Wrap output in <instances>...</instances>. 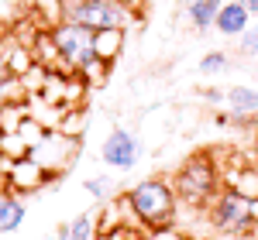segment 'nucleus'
Wrapping results in <instances>:
<instances>
[{"label": "nucleus", "instance_id": "f257e3e1", "mask_svg": "<svg viewBox=\"0 0 258 240\" xmlns=\"http://www.w3.org/2000/svg\"><path fill=\"white\" fill-rule=\"evenodd\" d=\"M117 206H120V216L131 223H138L141 230H152V233H165L179 216V192L172 179H141L135 182L127 192L117 196Z\"/></svg>", "mask_w": 258, "mask_h": 240}, {"label": "nucleus", "instance_id": "f03ea898", "mask_svg": "<svg viewBox=\"0 0 258 240\" xmlns=\"http://www.w3.org/2000/svg\"><path fill=\"white\" fill-rule=\"evenodd\" d=\"M172 185H176L182 206H189L193 213H207V206L224 189V175L214 161V151H193L172 172Z\"/></svg>", "mask_w": 258, "mask_h": 240}, {"label": "nucleus", "instance_id": "7ed1b4c3", "mask_svg": "<svg viewBox=\"0 0 258 240\" xmlns=\"http://www.w3.org/2000/svg\"><path fill=\"white\" fill-rule=\"evenodd\" d=\"M207 223L214 226L217 237L251 240L258 233V199H248V196L224 185L217 199L207 206Z\"/></svg>", "mask_w": 258, "mask_h": 240}, {"label": "nucleus", "instance_id": "20e7f679", "mask_svg": "<svg viewBox=\"0 0 258 240\" xmlns=\"http://www.w3.org/2000/svg\"><path fill=\"white\" fill-rule=\"evenodd\" d=\"M66 21L83 24L90 31H107V28L127 31L138 21V14L120 0H66Z\"/></svg>", "mask_w": 258, "mask_h": 240}, {"label": "nucleus", "instance_id": "39448f33", "mask_svg": "<svg viewBox=\"0 0 258 240\" xmlns=\"http://www.w3.org/2000/svg\"><path fill=\"white\" fill-rule=\"evenodd\" d=\"M52 38L59 45V59L66 76H80L83 69L97 59V31H90L83 24L62 21V24L52 28Z\"/></svg>", "mask_w": 258, "mask_h": 240}, {"label": "nucleus", "instance_id": "423d86ee", "mask_svg": "<svg viewBox=\"0 0 258 240\" xmlns=\"http://www.w3.org/2000/svg\"><path fill=\"white\" fill-rule=\"evenodd\" d=\"M100 161L114 172H131L141 161V141L127 127H114L100 144Z\"/></svg>", "mask_w": 258, "mask_h": 240}, {"label": "nucleus", "instance_id": "0eeeda50", "mask_svg": "<svg viewBox=\"0 0 258 240\" xmlns=\"http://www.w3.org/2000/svg\"><path fill=\"white\" fill-rule=\"evenodd\" d=\"M76 151H80V141L76 138H66V134H59V131H52V134L41 141V144H35L28 155L38 161V165H45V168L59 179V175L69 172V165L76 161Z\"/></svg>", "mask_w": 258, "mask_h": 240}, {"label": "nucleus", "instance_id": "6e6552de", "mask_svg": "<svg viewBox=\"0 0 258 240\" xmlns=\"http://www.w3.org/2000/svg\"><path fill=\"white\" fill-rule=\"evenodd\" d=\"M48 182H55V175L38 165V161L31 158V155H24V158H7V189L11 192H18V196H31V192H38L45 189Z\"/></svg>", "mask_w": 258, "mask_h": 240}, {"label": "nucleus", "instance_id": "1a4fd4ad", "mask_svg": "<svg viewBox=\"0 0 258 240\" xmlns=\"http://www.w3.org/2000/svg\"><path fill=\"white\" fill-rule=\"evenodd\" d=\"M224 106H227L231 120L238 127H244V131L258 124V89L255 86H231L227 96H224Z\"/></svg>", "mask_w": 258, "mask_h": 240}, {"label": "nucleus", "instance_id": "9d476101", "mask_svg": "<svg viewBox=\"0 0 258 240\" xmlns=\"http://www.w3.org/2000/svg\"><path fill=\"white\" fill-rule=\"evenodd\" d=\"M248 28H251V14H248V7H244L241 0H224L214 31L224 35V38H241Z\"/></svg>", "mask_w": 258, "mask_h": 240}, {"label": "nucleus", "instance_id": "9b49d317", "mask_svg": "<svg viewBox=\"0 0 258 240\" xmlns=\"http://www.w3.org/2000/svg\"><path fill=\"white\" fill-rule=\"evenodd\" d=\"M55 240H100V213L97 209H86L80 216H73L69 223L59 226V237Z\"/></svg>", "mask_w": 258, "mask_h": 240}, {"label": "nucleus", "instance_id": "f8f14e48", "mask_svg": "<svg viewBox=\"0 0 258 240\" xmlns=\"http://www.w3.org/2000/svg\"><path fill=\"white\" fill-rule=\"evenodd\" d=\"M220 7H224V0H182V18L197 31H210L217 24Z\"/></svg>", "mask_w": 258, "mask_h": 240}, {"label": "nucleus", "instance_id": "ddd939ff", "mask_svg": "<svg viewBox=\"0 0 258 240\" xmlns=\"http://www.w3.org/2000/svg\"><path fill=\"white\" fill-rule=\"evenodd\" d=\"M24 216H28L24 199H21L18 192H11V189H0V233H14V230H21Z\"/></svg>", "mask_w": 258, "mask_h": 240}, {"label": "nucleus", "instance_id": "4468645a", "mask_svg": "<svg viewBox=\"0 0 258 240\" xmlns=\"http://www.w3.org/2000/svg\"><path fill=\"white\" fill-rule=\"evenodd\" d=\"M227 189H234L241 196H248V199H258V165H241V168H231L227 175Z\"/></svg>", "mask_w": 258, "mask_h": 240}, {"label": "nucleus", "instance_id": "2eb2a0df", "mask_svg": "<svg viewBox=\"0 0 258 240\" xmlns=\"http://www.w3.org/2000/svg\"><path fill=\"white\" fill-rule=\"evenodd\" d=\"M7 103H28V86L21 76H14L4 62H0V110Z\"/></svg>", "mask_w": 258, "mask_h": 240}, {"label": "nucleus", "instance_id": "dca6fc26", "mask_svg": "<svg viewBox=\"0 0 258 240\" xmlns=\"http://www.w3.org/2000/svg\"><path fill=\"white\" fill-rule=\"evenodd\" d=\"M124 35H127V31H120V28L97 31V59L114 65V62L120 59V52H124Z\"/></svg>", "mask_w": 258, "mask_h": 240}, {"label": "nucleus", "instance_id": "f3484780", "mask_svg": "<svg viewBox=\"0 0 258 240\" xmlns=\"http://www.w3.org/2000/svg\"><path fill=\"white\" fill-rule=\"evenodd\" d=\"M35 7V18L41 21V28H55L66 21V0H28Z\"/></svg>", "mask_w": 258, "mask_h": 240}, {"label": "nucleus", "instance_id": "a211bd4d", "mask_svg": "<svg viewBox=\"0 0 258 240\" xmlns=\"http://www.w3.org/2000/svg\"><path fill=\"white\" fill-rule=\"evenodd\" d=\"M83 120H86V110L83 106H66V113H62V120H59V134H66V138H76L80 141L83 138Z\"/></svg>", "mask_w": 258, "mask_h": 240}, {"label": "nucleus", "instance_id": "6ab92c4d", "mask_svg": "<svg viewBox=\"0 0 258 240\" xmlns=\"http://www.w3.org/2000/svg\"><path fill=\"white\" fill-rule=\"evenodd\" d=\"M231 69V55L227 52H207L200 59V72L203 76H217V72H227Z\"/></svg>", "mask_w": 258, "mask_h": 240}, {"label": "nucleus", "instance_id": "aec40b11", "mask_svg": "<svg viewBox=\"0 0 258 240\" xmlns=\"http://www.w3.org/2000/svg\"><path fill=\"white\" fill-rule=\"evenodd\" d=\"M80 76L86 79V86H90V89H97V86H103V82H107V76H110V62L93 59V62H90V65L80 72Z\"/></svg>", "mask_w": 258, "mask_h": 240}, {"label": "nucleus", "instance_id": "412c9836", "mask_svg": "<svg viewBox=\"0 0 258 240\" xmlns=\"http://www.w3.org/2000/svg\"><path fill=\"white\" fill-rule=\"evenodd\" d=\"M83 189H86L93 199H107V196H114V185H110V179H107V175L86 179V182H83Z\"/></svg>", "mask_w": 258, "mask_h": 240}, {"label": "nucleus", "instance_id": "4be33fe9", "mask_svg": "<svg viewBox=\"0 0 258 240\" xmlns=\"http://www.w3.org/2000/svg\"><path fill=\"white\" fill-rule=\"evenodd\" d=\"M241 55H248V59H258V24L255 28H248V31H244V35H241Z\"/></svg>", "mask_w": 258, "mask_h": 240}, {"label": "nucleus", "instance_id": "5701e85b", "mask_svg": "<svg viewBox=\"0 0 258 240\" xmlns=\"http://www.w3.org/2000/svg\"><path fill=\"white\" fill-rule=\"evenodd\" d=\"M224 96H227V89H214V86L200 89V100H207V103H224Z\"/></svg>", "mask_w": 258, "mask_h": 240}, {"label": "nucleus", "instance_id": "b1692460", "mask_svg": "<svg viewBox=\"0 0 258 240\" xmlns=\"http://www.w3.org/2000/svg\"><path fill=\"white\" fill-rule=\"evenodd\" d=\"M120 4H127V7H131V11L138 14V11H141V7H145V4H148V0H120Z\"/></svg>", "mask_w": 258, "mask_h": 240}, {"label": "nucleus", "instance_id": "393cba45", "mask_svg": "<svg viewBox=\"0 0 258 240\" xmlns=\"http://www.w3.org/2000/svg\"><path fill=\"white\" fill-rule=\"evenodd\" d=\"M241 4L248 7V14H251V18H258V0H241Z\"/></svg>", "mask_w": 258, "mask_h": 240}, {"label": "nucleus", "instance_id": "a878e982", "mask_svg": "<svg viewBox=\"0 0 258 240\" xmlns=\"http://www.w3.org/2000/svg\"><path fill=\"white\" fill-rule=\"evenodd\" d=\"M0 161H4V127H0Z\"/></svg>", "mask_w": 258, "mask_h": 240}]
</instances>
